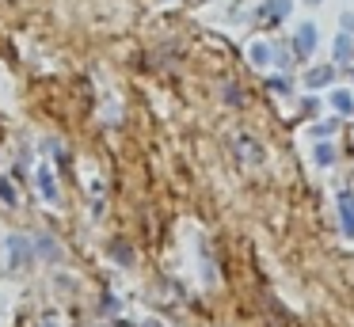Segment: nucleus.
Returning <instances> with one entry per match:
<instances>
[{"mask_svg":"<svg viewBox=\"0 0 354 327\" xmlns=\"http://www.w3.org/2000/svg\"><path fill=\"white\" fill-rule=\"evenodd\" d=\"M270 88L282 91V95H290V91H293V80H290V76H270Z\"/></svg>","mask_w":354,"mask_h":327,"instance_id":"7","label":"nucleus"},{"mask_svg":"<svg viewBox=\"0 0 354 327\" xmlns=\"http://www.w3.org/2000/svg\"><path fill=\"white\" fill-rule=\"evenodd\" d=\"M290 57H293V53H290V46H286V42H274V61H278V65H286Z\"/></svg>","mask_w":354,"mask_h":327,"instance_id":"8","label":"nucleus"},{"mask_svg":"<svg viewBox=\"0 0 354 327\" xmlns=\"http://www.w3.org/2000/svg\"><path fill=\"white\" fill-rule=\"evenodd\" d=\"M308 4H320V0H308Z\"/></svg>","mask_w":354,"mask_h":327,"instance_id":"14","label":"nucleus"},{"mask_svg":"<svg viewBox=\"0 0 354 327\" xmlns=\"http://www.w3.org/2000/svg\"><path fill=\"white\" fill-rule=\"evenodd\" d=\"M248 61H252L255 68H270V61H274V46L263 42V38H259V42H252V46H248Z\"/></svg>","mask_w":354,"mask_h":327,"instance_id":"3","label":"nucleus"},{"mask_svg":"<svg viewBox=\"0 0 354 327\" xmlns=\"http://www.w3.org/2000/svg\"><path fill=\"white\" fill-rule=\"evenodd\" d=\"M290 12H293V0H263L259 4V19H270V23L286 19Z\"/></svg>","mask_w":354,"mask_h":327,"instance_id":"2","label":"nucleus"},{"mask_svg":"<svg viewBox=\"0 0 354 327\" xmlns=\"http://www.w3.org/2000/svg\"><path fill=\"white\" fill-rule=\"evenodd\" d=\"M339 30H351V35H354V12H343V15H339Z\"/></svg>","mask_w":354,"mask_h":327,"instance_id":"10","label":"nucleus"},{"mask_svg":"<svg viewBox=\"0 0 354 327\" xmlns=\"http://www.w3.org/2000/svg\"><path fill=\"white\" fill-rule=\"evenodd\" d=\"M331 53H335V61H351L354 57V35H351V30H339Z\"/></svg>","mask_w":354,"mask_h":327,"instance_id":"4","label":"nucleus"},{"mask_svg":"<svg viewBox=\"0 0 354 327\" xmlns=\"http://www.w3.org/2000/svg\"><path fill=\"white\" fill-rule=\"evenodd\" d=\"M308 88H324V84H331L335 80V68H328V65H320V68H308Z\"/></svg>","mask_w":354,"mask_h":327,"instance_id":"5","label":"nucleus"},{"mask_svg":"<svg viewBox=\"0 0 354 327\" xmlns=\"http://www.w3.org/2000/svg\"><path fill=\"white\" fill-rule=\"evenodd\" d=\"M225 99H229V103H240V88H236V84H225Z\"/></svg>","mask_w":354,"mask_h":327,"instance_id":"11","label":"nucleus"},{"mask_svg":"<svg viewBox=\"0 0 354 327\" xmlns=\"http://www.w3.org/2000/svg\"><path fill=\"white\" fill-rule=\"evenodd\" d=\"M316 160H320V164H331V149H328V144H324V149H316Z\"/></svg>","mask_w":354,"mask_h":327,"instance_id":"12","label":"nucleus"},{"mask_svg":"<svg viewBox=\"0 0 354 327\" xmlns=\"http://www.w3.org/2000/svg\"><path fill=\"white\" fill-rule=\"evenodd\" d=\"M0 198H4V202H16V194H12L8 183H0Z\"/></svg>","mask_w":354,"mask_h":327,"instance_id":"13","label":"nucleus"},{"mask_svg":"<svg viewBox=\"0 0 354 327\" xmlns=\"http://www.w3.org/2000/svg\"><path fill=\"white\" fill-rule=\"evenodd\" d=\"M331 106H335V111H343V114H351V111H354V95H351L346 88L331 91Z\"/></svg>","mask_w":354,"mask_h":327,"instance_id":"6","label":"nucleus"},{"mask_svg":"<svg viewBox=\"0 0 354 327\" xmlns=\"http://www.w3.org/2000/svg\"><path fill=\"white\" fill-rule=\"evenodd\" d=\"M316 46H320V30H316V23H301V27L293 30V57H313Z\"/></svg>","mask_w":354,"mask_h":327,"instance_id":"1","label":"nucleus"},{"mask_svg":"<svg viewBox=\"0 0 354 327\" xmlns=\"http://www.w3.org/2000/svg\"><path fill=\"white\" fill-rule=\"evenodd\" d=\"M39 183H42V194H46V198H57V190H54V179H50V171H42V175H39Z\"/></svg>","mask_w":354,"mask_h":327,"instance_id":"9","label":"nucleus"}]
</instances>
